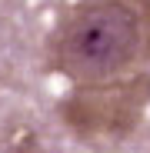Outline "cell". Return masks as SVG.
<instances>
[{
  "label": "cell",
  "instance_id": "obj_1",
  "mask_svg": "<svg viewBox=\"0 0 150 153\" xmlns=\"http://www.w3.org/2000/svg\"><path fill=\"white\" fill-rule=\"evenodd\" d=\"M143 43V23L127 0H90L54 37V67L73 80H107L127 70Z\"/></svg>",
  "mask_w": 150,
  "mask_h": 153
}]
</instances>
